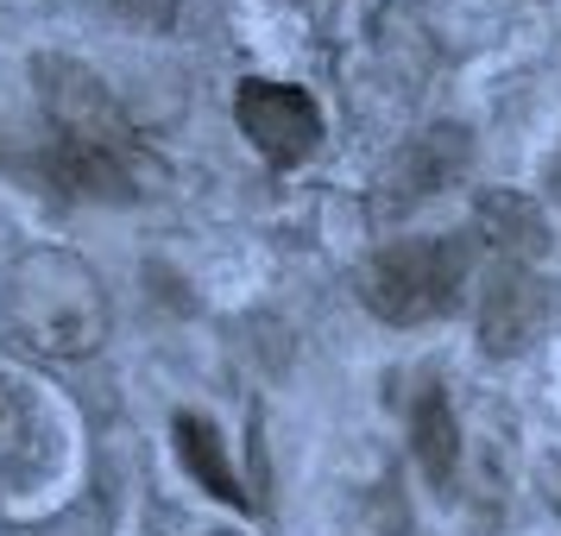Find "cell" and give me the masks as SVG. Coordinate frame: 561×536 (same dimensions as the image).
<instances>
[{"mask_svg":"<svg viewBox=\"0 0 561 536\" xmlns=\"http://www.w3.org/2000/svg\"><path fill=\"white\" fill-rule=\"evenodd\" d=\"M473 272L467 233H430V240H391L359 265V304L391 329L435 322L460 304V284Z\"/></svg>","mask_w":561,"mask_h":536,"instance_id":"obj_2","label":"cell"},{"mask_svg":"<svg viewBox=\"0 0 561 536\" xmlns=\"http://www.w3.org/2000/svg\"><path fill=\"white\" fill-rule=\"evenodd\" d=\"M542 190H549V203H561V146L549 152V164H542Z\"/></svg>","mask_w":561,"mask_h":536,"instance_id":"obj_12","label":"cell"},{"mask_svg":"<svg viewBox=\"0 0 561 536\" xmlns=\"http://www.w3.org/2000/svg\"><path fill=\"white\" fill-rule=\"evenodd\" d=\"M107 290L70 247H26L0 272V329L38 360H89L107 341Z\"/></svg>","mask_w":561,"mask_h":536,"instance_id":"obj_1","label":"cell"},{"mask_svg":"<svg viewBox=\"0 0 561 536\" xmlns=\"http://www.w3.org/2000/svg\"><path fill=\"white\" fill-rule=\"evenodd\" d=\"M32 82H38V102L51 114L57 139H77V146L121 152V158H146L139 139H133V121L114 102V89L89 64H77V57H38L32 64Z\"/></svg>","mask_w":561,"mask_h":536,"instance_id":"obj_3","label":"cell"},{"mask_svg":"<svg viewBox=\"0 0 561 536\" xmlns=\"http://www.w3.org/2000/svg\"><path fill=\"white\" fill-rule=\"evenodd\" d=\"M556 316V284L530 265H499L480 304V347L492 360H517Z\"/></svg>","mask_w":561,"mask_h":536,"instance_id":"obj_6","label":"cell"},{"mask_svg":"<svg viewBox=\"0 0 561 536\" xmlns=\"http://www.w3.org/2000/svg\"><path fill=\"white\" fill-rule=\"evenodd\" d=\"M480 233H492L485 247H499V259H505V265H530V259L549 247L536 203H524V196H505V190L480 203Z\"/></svg>","mask_w":561,"mask_h":536,"instance_id":"obj_10","label":"cell"},{"mask_svg":"<svg viewBox=\"0 0 561 536\" xmlns=\"http://www.w3.org/2000/svg\"><path fill=\"white\" fill-rule=\"evenodd\" d=\"M467 171H473V133L467 127L442 121V127L410 133L373 178V221H404L423 203H435L442 190H455Z\"/></svg>","mask_w":561,"mask_h":536,"instance_id":"obj_4","label":"cell"},{"mask_svg":"<svg viewBox=\"0 0 561 536\" xmlns=\"http://www.w3.org/2000/svg\"><path fill=\"white\" fill-rule=\"evenodd\" d=\"M233 121L253 139V152L265 158V164H278V171L304 164V158L322 146V107L309 102L304 89H290V82L247 77L240 95H233Z\"/></svg>","mask_w":561,"mask_h":536,"instance_id":"obj_5","label":"cell"},{"mask_svg":"<svg viewBox=\"0 0 561 536\" xmlns=\"http://www.w3.org/2000/svg\"><path fill=\"white\" fill-rule=\"evenodd\" d=\"M178 448H183V467H190L215 499H228V505H253V492H247L240 474L228 467V442H221V430H215L208 417H190V410H183L178 417Z\"/></svg>","mask_w":561,"mask_h":536,"instance_id":"obj_9","label":"cell"},{"mask_svg":"<svg viewBox=\"0 0 561 536\" xmlns=\"http://www.w3.org/2000/svg\"><path fill=\"white\" fill-rule=\"evenodd\" d=\"M38 178L57 183L64 196H82V203H133L152 178V158H121L77 146V139H51L38 158Z\"/></svg>","mask_w":561,"mask_h":536,"instance_id":"obj_7","label":"cell"},{"mask_svg":"<svg viewBox=\"0 0 561 536\" xmlns=\"http://www.w3.org/2000/svg\"><path fill=\"white\" fill-rule=\"evenodd\" d=\"M410 435H416V460L430 486H455V467H460V430H455V410H448V391L442 385H423V398L410 410Z\"/></svg>","mask_w":561,"mask_h":536,"instance_id":"obj_8","label":"cell"},{"mask_svg":"<svg viewBox=\"0 0 561 536\" xmlns=\"http://www.w3.org/2000/svg\"><path fill=\"white\" fill-rule=\"evenodd\" d=\"M114 7L127 13L133 26H152V32H164L178 20V0H114Z\"/></svg>","mask_w":561,"mask_h":536,"instance_id":"obj_11","label":"cell"}]
</instances>
